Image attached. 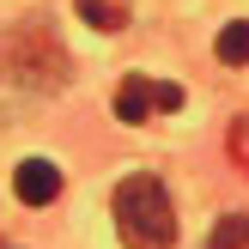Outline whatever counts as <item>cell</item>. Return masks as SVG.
I'll use <instances>...</instances> for the list:
<instances>
[{"label":"cell","mask_w":249,"mask_h":249,"mask_svg":"<svg viewBox=\"0 0 249 249\" xmlns=\"http://www.w3.org/2000/svg\"><path fill=\"white\" fill-rule=\"evenodd\" d=\"M116 231L128 249H170L177 243V213L158 177H122L116 182Z\"/></svg>","instance_id":"obj_1"},{"label":"cell","mask_w":249,"mask_h":249,"mask_svg":"<svg viewBox=\"0 0 249 249\" xmlns=\"http://www.w3.org/2000/svg\"><path fill=\"white\" fill-rule=\"evenodd\" d=\"M158 109H182V85L140 79V73H128V79L116 85V116L122 122H146V116H158Z\"/></svg>","instance_id":"obj_2"},{"label":"cell","mask_w":249,"mask_h":249,"mask_svg":"<svg viewBox=\"0 0 249 249\" xmlns=\"http://www.w3.org/2000/svg\"><path fill=\"white\" fill-rule=\"evenodd\" d=\"M12 189H18L24 207H49V201L61 195V170L49 164V158H24V164L12 170Z\"/></svg>","instance_id":"obj_3"},{"label":"cell","mask_w":249,"mask_h":249,"mask_svg":"<svg viewBox=\"0 0 249 249\" xmlns=\"http://www.w3.org/2000/svg\"><path fill=\"white\" fill-rule=\"evenodd\" d=\"M49 49H55V43H49ZM49 49H43V55H49ZM49 67H55V73H43V85H61V55H49ZM18 79L36 85V31H18Z\"/></svg>","instance_id":"obj_4"},{"label":"cell","mask_w":249,"mask_h":249,"mask_svg":"<svg viewBox=\"0 0 249 249\" xmlns=\"http://www.w3.org/2000/svg\"><path fill=\"white\" fill-rule=\"evenodd\" d=\"M213 55L225 61V67H243V61H249V18H237V24H225V31H219Z\"/></svg>","instance_id":"obj_5"},{"label":"cell","mask_w":249,"mask_h":249,"mask_svg":"<svg viewBox=\"0 0 249 249\" xmlns=\"http://www.w3.org/2000/svg\"><path fill=\"white\" fill-rule=\"evenodd\" d=\"M79 18L97 24V31H122V24H128V6H122V0H79Z\"/></svg>","instance_id":"obj_6"},{"label":"cell","mask_w":249,"mask_h":249,"mask_svg":"<svg viewBox=\"0 0 249 249\" xmlns=\"http://www.w3.org/2000/svg\"><path fill=\"white\" fill-rule=\"evenodd\" d=\"M243 237H249V219H243Z\"/></svg>","instance_id":"obj_7"}]
</instances>
